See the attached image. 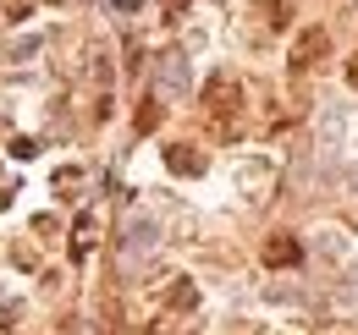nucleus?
Segmentation results:
<instances>
[{
  "mask_svg": "<svg viewBox=\"0 0 358 335\" xmlns=\"http://www.w3.org/2000/svg\"><path fill=\"white\" fill-rule=\"evenodd\" d=\"M325 50H331V34H325V28H303L298 44H292V72H314Z\"/></svg>",
  "mask_w": 358,
  "mask_h": 335,
  "instance_id": "nucleus-1",
  "label": "nucleus"
},
{
  "mask_svg": "<svg viewBox=\"0 0 358 335\" xmlns=\"http://www.w3.org/2000/svg\"><path fill=\"white\" fill-rule=\"evenodd\" d=\"M265 264H270V269H292V264H303V242H298L292 231H270V237H265Z\"/></svg>",
  "mask_w": 358,
  "mask_h": 335,
  "instance_id": "nucleus-2",
  "label": "nucleus"
},
{
  "mask_svg": "<svg viewBox=\"0 0 358 335\" xmlns=\"http://www.w3.org/2000/svg\"><path fill=\"white\" fill-rule=\"evenodd\" d=\"M149 83H155V94L177 99L182 88H187V61H182V55H160V61H155V77H149Z\"/></svg>",
  "mask_w": 358,
  "mask_h": 335,
  "instance_id": "nucleus-3",
  "label": "nucleus"
},
{
  "mask_svg": "<svg viewBox=\"0 0 358 335\" xmlns=\"http://www.w3.org/2000/svg\"><path fill=\"white\" fill-rule=\"evenodd\" d=\"M204 99H210V110H215V116H226V110H237V105H243V88H237L231 72H215L210 88H204Z\"/></svg>",
  "mask_w": 358,
  "mask_h": 335,
  "instance_id": "nucleus-4",
  "label": "nucleus"
},
{
  "mask_svg": "<svg viewBox=\"0 0 358 335\" xmlns=\"http://www.w3.org/2000/svg\"><path fill=\"white\" fill-rule=\"evenodd\" d=\"M166 165H171V170H182V176H199V170H204V154H193L187 143H177V149L166 154Z\"/></svg>",
  "mask_w": 358,
  "mask_h": 335,
  "instance_id": "nucleus-5",
  "label": "nucleus"
},
{
  "mask_svg": "<svg viewBox=\"0 0 358 335\" xmlns=\"http://www.w3.org/2000/svg\"><path fill=\"white\" fill-rule=\"evenodd\" d=\"M166 302H171V308H193V302H199V286H193V281H177V286L166 292Z\"/></svg>",
  "mask_w": 358,
  "mask_h": 335,
  "instance_id": "nucleus-6",
  "label": "nucleus"
},
{
  "mask_svg": "<svg viewBox=\"0 0 358 335\" xmlns=\"http://www.w3.org/2000/svg\"><path fill=\"white\" fill-rule=\"evenodd\" d=\"M89 248H94V220L83 214V220H78V258H83Z\"/></svg>",
  "mask_w": 358,
  "mask_h": 335,
  "instance_id": "nucleus-7",
  "label": "nucleus"
},
{
  "mask_svg": "<svg viewBox=\"0 0 358 335\" xmlns=\"http://www.w3.org/2000/svg\"><path fill=\"white\" fill-rule=\"evenodd\" d=\"M348 83L358 88V55H353V61H348Z\"/></svg>",
  "mask_w": 358,
  "mask_h": 335,
  "instance_id": "nucleus-8",
  "label": "nucleus"
}]
</instances>
